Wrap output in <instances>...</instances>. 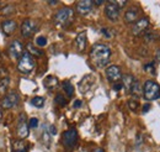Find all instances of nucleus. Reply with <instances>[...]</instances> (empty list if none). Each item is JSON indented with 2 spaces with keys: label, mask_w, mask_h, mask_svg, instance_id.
<instances>
[{
  "label": "nucleus",
  "mask_w": 160,
  "mask_h": 152,
  "mask_svg": "<svg viewBox=\"0 0 160 152\" xmlns=\"http://www.w3.org/2000/svg\"><path fill=\"white\" fill-rule=\"evenodd\" d=\"M48 4L49 5H56V4H58V1H48Z\"/></svg>",
  "instance_id": "41"
},
{
  "label": "nucleus",
  "mask_w": 160,
  "mask_h": 152,
  "mask_svg": "<svg viewBox=\"0 0 160 152\" xmlns=\"http://www.w3.org/2000/svg\"><path fill=\"white\" fill-rule=\"evenodd\" d=\"M49 133H51V135L57 133V130H56V128H54L53 125H51V126H49Z\"/></svg>",
  "instance_id": "38"
},
{
  "label": "nucleus",
  "mask_w": 160,
  "mask_h": 152,
  "mask_svg": "<svg viewBox=\"0 0 160 152\" xmlns=\"http://www.w3.org/2000/svg\"><path fill=\"white\" fill-rule=\"evenodd\" d=\"M27 52L31 55V56H36V57H41V56H43V52L38 50V48H36V47H33V45L32 43H28L27 45Z\"/></svg>",
  "instance_id": "24"
},
{
  "label": "nucleus",
  "mask_w": 160,
  "mask_h": 152,
  "mask_svg": "<svg viewBox=\"0 0 160 152\" xmlns=\"http://www.w3.org/2000/svg\"><path fill=\"white\" fill-rule=\"evenodd\" d=\"M9 83H10L9 77H8V78H2V79L0 80V94H4V93L8 90Z\"/></svg>",
  "instance_id": "26"
},
{
  "label": "nucleus",
  "mask_w": 160,
  "mask_h": 152,
  "mask_svg": "<svg viewBox=\"0 0 160 152\" xmlns=\"http://www.w3.org/2000/svg\"><path fill=\"white\" fill-rule=\"evenodd\" d=\"M123 88V84L120 83V82H117V83H113V90H116V92H118Z\"/></svg>",
  "instance_id": "35"
},
{
  "label": "nucleus",
  "mask_w": 160,
  "mask_h": 152,
  "mask_svg": "<svg viewBox=\"0 0 160 152\" xmlns=\"http://www.w3.org/2000/svg\"><path fill=\"white\" fill-rule=\"evenodd\" d=\"M42 140H43V144L49 147L51 145V140H52V135L49 133V126L44 125V129H43V133H42Z\"/></svg>",
  "instance_id": "21"
},
{
  "label": "nucleus",
  "mask_w": 160,
  "mask_h": 152,
  "mask_svg": "<svg viewBox=\"0 0 160 152\" xmlns=\"http://www.w3.org/2000/svg\"><path fill=\"white\" fill-rule=\"evenodd\" d=\"M20 101V96L16 92H10L9 94H6L4 96L2 101H1V106L4 109H11L14 106H16Z\"/></svg>",
  "instance_id": "9"
},
{
  "label": "nucleus",
  "mask_w": 160,
  "mask_h": 152,
  "mask_svg": "<svg viewBox=\"0 0 160 152\" xmlns=\"http://www.w3.org/2000/svg\"><path fill=\"white\" fill-rule=\"evenodd\" d=\"M28 126H30V128H32V129H36V128L38 126V120H37L36 117L30 119V124H28Z\"/></svg>",
  "instance_id": "32"
},
{
  "label": "nucleus",
  "mask_w": 160,
  "mask_h": 152,
  "mask_svg": "<svg viewBox=\"0 0 160 152\" xmlns=\"http://www.w3.org/2000/svg\"><path fill=\"white\" fill-rule=\"evenodd\" d=\"M0 61H1V53H0Z\"/></svg>",
  "instance_id": "44"
},
{
  "label": "nucleus",
  "mask_w": 160,
  "mask_h": 152,
  "mask_svg": "<svg viewBox=\"0 0 160 152\" xmlns=\"http://www.w3.org/2000/svg\"><path fill=\"white\" fill-rule=\"evenodd\" d=\"M63 90L67 93L68 96H72V95L74 94V87H73V84L69 80H64L63 82Z\"/></svg>",
  "instance_id": "23"
},
{
  "label": "nucleus",
  "mask_w": 160,
  "mask_h": 152,
  "mask_svg": "<svg viewBox=\"0 0 160 152\" xmlns=\"http://www.w3.org/2000/svg\"><path fill=\"white\" fill-rule=\"evenodd\" d=\"M94 3V5H96V6H99V5H102L105 1L103 0H96V1H92Z\"/></svg>",
  "instance_id": "39"
},
{
  "label": "nucleus",
  "mask_w": 160,
  "mask_h": 152,
  "mask_svg": "<svg viewBox=\"0 0 160 152\" xmlns=\"http://www.w3.org/2000/svg\"><path fill=\"white\" fill-rule=\"evenodd\" d=\"M128 106L132 111H137L139 108V101L137 99H131V100H128Z\"/></svg>",
  "instance_id": "27"
},
{
  "label": "nucleus",
  "mask_w": 160,
  "mask_h": 152,
  "mask_svg": "<svg viewBox=\"0 0 160 152\" xmlns=\"http://www.w3.org/2000/svg\"><path fill=\"white\" fill-rule=\"evenodd\" d=\"M74 20V10L70 8H63L58 10L53 18V22L58 27H67Z\"/></svg>",
  "instance_id": "2"
},
{
  "label": "nucleus",
  "mask_w": 160,
  "mask_h": 152,
  "mask_svg": "<svg viewBox=\"0 0 160 152\" xmlns=\"http://www.w3.org/2000/svg\"><path fill=\"white\" fill-rule=\"evenodd\" d=\"M54 101H56L59 106H65V105H67V103H68V100H67V99H65L62 94H57L56 99H54Z\"/></svg>",
  "instance_id": "28"
},
{
  "label": "nucleus",
  "mask_w": 160,
  "mask_h": 152,
  "mask_svg": "<svg viewBox=\"0 0 160 152\" xmlns=\"http://www.w3.org/2000/svg\"><path fill=\"white\" fill-rule=\"evenodd\" d=\"M75 43H77V47H78V50H79L80 52L85 50L86 43H88V38H86V32L85 31L78 34V36L75 38Z\"/></svg>",
  "instance_id": "17"
},
{
  "label": "nucleus",
  "mask_w": 160,
  "mask_h": 152,
  "mask_svg": "<svg viewBox=\"0 0 160 152\" xmlns=\"http://www.w3.org/2000/svg\"><path fill=\"white\" fill-rule=\"evenodd\" d=\"M101 34H102V35H105L106 38L112 37V32H110V31H108L107 29H105V27H103V29H101Z\"/></svg>",
  "instance_id": "33"
},
{
  "label": "nucleus",
  "mask_w": 160,
  "mask_h": 152,
  "mask_svg": "<svg viewBox=\"0 0 160 152\" xmlns=\"http://www.w3.org/2000/svg\"><path fill=\"white\" fill-rule=\"evenodd\" d=\"M111 58V48L103 43H95L90 50V59L98 67H105Z\"/></svg>",
  "instance_id": "1"
},
{
  "label": "nucleus",
  "mask_w": 160,
  "mask_h": 152,
  "mask_svg": "<svg viewBox=\"0 0 160 152\" xmlns=\"http://www.w3.org/2000/svg\"><path fill=\"white\" fill-rule=\"evenodd\" d=\"M92 152H105V151H103L102 149H96V150H94Z\"/></svg>",
  "instance_id": "42"
},
{
  "label": "nucleus",
  "mask_w": 160,
  "mask_h": 152,
  "mask_svg": "<svg viewBox=\"0 0 160 152\" xmlns=\"http://www.w3.org/2000/svg\"><path fill=\"white\" fill-rule=\"evenodd\" d=\"M16 27H18V24L14 20H6L1 24V30L6 36H10L11 34H14Z\"/></svg>",
  "instance_id": "14"
},
{
  "label": "nucleus",
  "mask_w": 160,
  "mask_h": 152,
  "mask_svg": "<svg viewBox=\"0 0 160 152\" xmlns=\"http://www.w3.org/2000/svg\"><path fill=\"white\" fill-rule=\"evenodd\" d=\"M75 8H77L78 14L84 16V15H88V14L92 10L94 3H92L91 0H81V1H78V3H77Z\"/></svg>",
  "instance_id": "13"
},
{
  "label": "nucleus",
  "mask_w": 160,
  "mask_h": 152,
  "mask_svg": "<svg viewBox=\"0 0 160 152\" xmlns=\"http://www.w3.org/2000/svg\"><path fill=\"white\" fill-rule=\"evenodd\" d=\"M149 110H150V105H149V104L143 105V113H148Z\"/></svg>",
  "instance_id": "37"
},
{
  "label": "nucleus",
  "mask_w": 160,
  "mask_h": 152,
  "mask_svg": "<svg viewBox=\"0 0 160 152\" xmlns=\"http://www.w3.org/2000/svg\"><path fill=\"white\" fill-rule=\"evenodd\" d=\"M129 93H132V94L136 95V96H139V95L143 94V88H142V85H140L139 80H136V79H134V82H133V84H132V88H131V92H129Z\"/></svg>",
  "instance_id": "22"
},
{
  "label": "nucleus",
  "mask_w": 160,
  "mask_h": 152,
  "mask_svg": "<svg viewBox=\"0 0 160 152\" xmlns=\"http://www.w3.org/2000/svg\"><path fill=\"white\" fill-rule=\"evenodd\" d=\"M144 71H145V72H150V73H154V72H155L154 62H152V63H149V64H145V66H144Z\"/></svg>",
  "instance_id": "31"
},
{
  "label": "nucleus",
  "mask_w": 160,
  "mask_h": 152,
  "mask_svg": "<svg viewBox=\"0 0 160 152\" xmlns=\"http://www.w3.org/2000/svg\"><path fill=\"white\" fill-rule=\"evenodd\" d=\"M105 15H106L107 19L110 21H112V22L118 21V19H120V8L115 4L113 0L107 1V5L105 8Z\"/></svg>",
  "instance_id": "5"
},
{
  "label": "nucleus",
  "mask_w": 160,
  "mask_h": 152,
  "mask_svg": "<svg viewBox=\"0 0 160 152\" xmlns=\"http://www.w3.org/2000/svg\"><path fill=\"white\" fill-rule=\"evenodd\" d=\"M138 15H139L138 10H137L136 8H131V9H128V10L126 11V14H124V21H126L127 24L137 22Z\"/></svg>",
  "instance_id": "16"
},
{
  "label": "nucleus",
  "mask_w": 160,
  "mask_h": 152,
  "mask_svg": "<svg viewBox=\"0 0 160 152\" xmlns=\"http://www.w3.org/2000/svg\"><path fill=\"white\" fill-rule=\"evenodd\" d=\"M12 152H28V146L22 140H18L12 144Z\"/></svg>",
  "instance_id": "19"
},
{
  "label": "nucleus",
  "mask_w": 160,
  "mask_h": 152,
  "mask_svg": "<svg viewBox=\"0 0 160 152\" xmlns=\"http://www.w3.org/2000/svg\"><path fill=\"white\" fill-rule=\"evenodd\" d=\"M0 6H1V1H0Z\"/></svg>",
  "instance_id": "45"
},
{
  "label": "nucleus",
  "mask_w": 160,
  "mask_h": 152,
  "mask_svg": "<svg viewBox=\"0 0 160 152\" xmlns=\"http://www.w3.org/2000/svg\"><path fill=\"white\" fill-rule=\"evenodd\" d=\"M134 82V78L131 74H126V76L122 77V84H123V88L127 90V92H131V88H132V84Z\"/></svg>",
  "instance_id": "20"
},
{
  "label": "nucleus",
  "mask_w": 160,
  "mask_h": 152,
  "mask_svg": "<svg viewBox=\"0 0 160 152\" xmlns=\"http://www.w3.org/2000/svg\"><path fill=\"white\" fill-rule=\"evenodd\" d=\"M37 31V24L31 19L25 20L21 25V35L23 37H31Z\"/></svg>",
  "instance_id": "8"
},
{
  "label": "nucleus",
  "mask_w": 160,
  "mask_h": 152,
  "mask_svg": "<svg viewBox=\"0 0 160 152\" xmlns=\"http://www.w3.org/2000/svg\"><path fill=\"white\" fill-rule=\"evenodd\" d=\"M35 66H36V63H35L33 57H32L28 52H23V55H22L21 58L19 59L18 69L20 71L21 73L27 74V73H31V72L33 71Z\"/></svg>",
  "instance_id": "4"
},
{
  "label": "nucleus",
  "mask_w": 160,
  "mask_h": 152,
  "mask_svg": "<svg viewBox=\"0 0 160 152\" xmlns=\"http://www.w3.org/2000/svg\"><path fill=\"white\" fill-rule=\"evenodd\" d=\"M143 96L152 101L160 98V85L154 80H147L143 85Z\"/></svg>",
  "instance_id": "3"
},
{
  "label": "nucleus",
  "mask_w": 160,
  "mask_h": 152,
  "mask_svg": "<svg viewBox=\"0 0 160 152\" xmlns=\"http://www.w3.org/2000/svg\"><path fill=\"white\" fill-rule=\"evenodd\" d=\"M115 1V4L120 8V9H122L123 6H126V4H127V1L126 0H113Z\"/></svg>",
  "instance_id": "34"
},
{
  "label": "nucleus",
  "mask_w": 160,
  "mask_h": 152,
  "mask_svg": "<svg viewBox=\"0 0 160 152\" xmlns=\"http://www.w3.org/2000/svg\"><path fill=\"white\" fill-rule=\"evenodd\" d=\"M148 27H149V20L147 18H142V19L137 20V22H134V25L132 27V34L134 36H140L148 31Z\"/></svg>",
  "instance_id": "10"
},
{
  "label": "nucleus",
  "mask_w": 160,
  "mask_h": 152,
  "mask_svg": "<svg viewBox=\"0 0 160 152\" xmlns=\"http://www.w3.org/2000/svg\"><path fill=\"white\" fill-rule=\"evenodd\" d=\"M43 85L46 87V89H49V90L57 88V85H58V79H57V77L48 76L43 80Z\"/></svg>",
  "instance_id": "18"
},
{
  "label": "nucleus",
  "mask_w": 160,
  "mask_h": 152,
  "mask_svg": "<svg viewBox=\"0 0 160 152\" xmlns=\"http://www.w3.org/2000/svg\"><path fill=\"white\" fill-rule=\"evenodd\" d=\"M31 104H32L35 108L41 109V108H43V105H44V98H43V96H35V98H32Z\"/></svg>",
  "instance_id": "25"
},
{
  "label": "nucleus",
  "mask_w": 160,
  "mask_h": 152,
  "mask_svg": "<svg viewBox=\"0 0 160 152\" xmlns=\"http://www.w3.org/2000/svg\"><path fill=\"white\" fill-rule=\"evenodd\" d=\"M14 11H15L14 6H11V5H8V6H5V8L2 9L1 14H2V15H10V14H12Z\"/></svg>",
  "instance_id": "29"
},
{
  "label": "nucleus",
  "mask_w": 160,
  "mask_h": 152,
  "mask_svg": "<svg viewBox=\"0 0 160 152\" xmlns=\"http://www.w3.org/2000/svg\"><path fill=\"white\" fill-rule=\"evenodd\" d=\"M36 43H37V46H40V47H44V46L47 45V38L44 37V36H40V37L36 38Z\"/></svg>",
  "instance_id": "30"
},
{
  "label": "nucleus",
  "mask_w": 160,
  "mask_h": 152,
  "mask_svg": "<svg viewBox=\"0 0 160 152\" xmlns=\"http://www.w3.org/2000/svg\"><path fill=\"white\" fill-rule=\"evenodd\" d=\"M106 77L111 83H117L122 78V72L118 66H110L106 68Z\"/></svg>",
  "instance_id": "11"
},
{
  "label": "nucleus",
  "mask_w": 160,
  "mask_h": 152,
  "mask_svg": "<svg viewBox=\"0 0 160 152\" xmlns=\"http://www.w3.org/2000/svg\"><path fill=\"white\" fill-rule=\"evenodd\" d=\"M16 133H18V136L20 140H25L30 133V126L26 122V115L25 114H20V116H19Z\"/></svg>",
  "instance_id": "7"
},
{
  "label": "nucleus",
  "mask_w": 160,
  "mask_h": 152,
  "mask_svg": "<svg viewBox=\"0 0 160 152\" xmlns=\"http://www.w3.org/2000/svg\"><path fill=\"white\" fill-rule=\"evenodd\" d=\"M9 55L14 59H20L21 56L23 55V47H22L20 41L15 40V41L11 42V45L9 47Z\"/></svg>",
  "instance_id": "12"
},
{
  "label": "nucleus",
  "mask_w": 160,
  "mask_h": 152,
  "mask_svg": "<svg viewBox=\"0 0 160 152\" xmlns=\"http://www.w3.org/2000/svg\"><path fill=\"white\" fill-rule=\"evenodd\" d=\"M157 59L160 62V50H158V51H157Z\"/></svg>",
  "instance_id": "40"
},
{
  "label": "nucleus",
  "mask_w": 160,
  "mask_h": 152,
  "mask_svg": "<svg viewBox=\"0 0 160 152\" xmlns=\"http://www.w3.org/2000/svg\"><path fill=\"white\" fill-rule=\"evenodd\" d=\"M92 84H94V77L90 76V74H88V76H85L81 80H80L79 90L81 92V93H86V92L92 87Z\"/></svg>",
  "instance_id": "15"
},
{
  "label": "nucleus",
  "mask_w": 160,
  "mask_h": 152,
  "mask_svg": "<svg viewBox=\"0 0 160 152\" xmlns=\"http://www.w3.org/2000/svg\"><path fill=\"white\" fill-rule=\"evenodd\" d=\"M81 104H82V103H81V100H75V101H74V104H73V106H74L75 109H78V108L81 106Z\"/></svg>",
  "instance_id": "36"
},
{
  "label": "nucleus",
  "mask_w": 160,
  "mask_h": 152,
  "mask_svg": "<svg viewBox=\"0 0 160 152\" xmlns=\"http://www.w3.org/2000/svg\"><path fill=\"white\" fill-rule=\"evenodd\" d=\"M1 119H2V114H1V110H0V121H1Z\"/></svg>",
  "instance_id": "43"
},
{
  "label": "nucleus",
  "mask_w": 160,
  "mask_h": 152,
  "mask_svg": "<svg viewBox=\"0 0 160 152\" xmlns=\"http://www.w3.org/2000/svg\"><path fill=\"white\" fill-rule=\"evenodd\" d=\"M78 141V133L75 129H69L63 133L62 142L67 149H73Z\"/></svg>",
  "instance_id": "6"
}]
</instances>
